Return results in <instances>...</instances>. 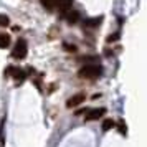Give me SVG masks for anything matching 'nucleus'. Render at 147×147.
I'll list each match as a JSON object with an SVG mask.
<instances>
[{
  "instance_id": "7ed1b4c3",
  "label": "nucleus",
  "mask_w": 147,
  "mask_h": 147,
  "mask_svg": "<svg viewBox=\"0 0 147 147\" xmlns=\"http://www.w3.org/2000/svg\"><path fill=\"white\" fill-rule=\"evenodd\" d=\"M7 73H8V74H12V76H13V80H15V81H18V83H22V81L25 80V76H27L23 69H20V68H13V66L8 68Z\"/></svg>"
},
{
  "instance_id": "f8f14e48",
  "label": "nucleus",
  "mask_w": 147,
  "mask_h": 147,
  "mask_svg": "<svg viewBox=\"0 0 147 147\" xmlns=\"http://www.w3.org/2000/svg\"><path fill=\"white\" fill-rule=\"evenodd\" d=\"M8 23H10V20H8L7 15H2V13H0V27H7Z\"/></svg>"
},
{
  "instance_id": "9d476101",
  "label": "nucleus",
  "mask_w": 147,
  "mask_h": 147,
  "mask_svg": "<svg viewBox=\"0 0 147 147\" xmlns=\"http://www.w3.org/2000/svg\"><path fill=\"white\" fill-rule=\"evenodd\" d=\"M10 45V36L5 33H0V48H7Z\"/></svg>"
},
{
  "instance_id": "f257e3e1",
  "label": "nucleus",
  "mask_w": 147,
  "mask_h": 147,
  "mask_svg": "<svg viewBox=\"0 0 147 147\" xmlns=\"http://www.w3.org/2000/svg\"><path fill=\"white\" fill-rule=\"evenodd\" d=\"M101 73H102V69H101L99 65H84V66L78 71V76H80V78H86V80H94V78H98Z\"/></svg>"
},
{
  "instance_id": "f03ea898",
  "label": "nucleus",
  "mask_w": 147,
  "mask_h": 147,
  "mask_svg": "<svg viewBox=\"0 0 147 147\" xmlns=\"http://www.w3.org/2000/svg\"><path fill=\"white\" fill-rule=\"evenodd\" d=\"M27 53H28L27 41L23 40V38H20V40L17 41L13 51H12V56H13V58H17V60H23V58L27 56Z\"/></svg>"
},
{
  "instance_id": "423d86ee",
  "label": "nucleus",
  "mask_w": 147,
  "mask_h": 147,
  "mask_svg": "<svg viewBox=\"0 0 147 147\" xmlns=\"http://www.w3.org/2000/svg\"><path fill=\"white\" fill-rule=\"evenodd\" d=\"M63 17L66 18V22H69V23H76V22L80 20V13L78 12H74V10H66L65 13H63Z\"/></svg>"
},
{
  "instance_id": "6e6552de",
  "label": "nucleus",
  "mask_w": 147,
  "mask_h": 147,
  "mask_svg": "<svg viewBox=\"0 0 147 147\" xmlns=\"http://www.w3.org/2000/svg\"><path fill=\"white\" fill-rule=\"evenodd\" d=\"M101 22H102L101 17H96V18H88V20H84V25L89 27V28H96V27H99Z\"/></svg>"
},
{
  "instance_id": "1a4fd4ad",
  "label": "nucleus",
  "mask_w": 147,
  "mask_h": 147,
  "mask_svg": "<svg viewBox=\"0 0 147 147\" xmlns=\"http://www.w3.org/2000/svg\"><path fill=\"white\" fill-rule=\"evenodd\" d=\"M41 5L45 8H48V10H55L56 8V5H58V0H40Z\"/></svg>"
},
{
  "instance_id": "0eeeda50",
  "label": "nucleus",
  "mask_w": 147,
  "mask_h": 147,
  "mask_svg": "<svg viewBox=\"0 0 147 147\" xmlns=\"http://www.w3.org/2000/svg\"><path fill=\"white\" fill-rule=\"evenodd\" d=\"M71 5H73V0H58V5H56V8H60L61 13H65L66 10H69V8H71Z\"/></svg>"
},
{
  "instance_id": "20e7f679",
  "label": "nucleus",
  "mask_w": 147,
  "mask_h": 147,
  "mask_svg": "<svg viewBox=\"0 0 147 147\" xmlns=\"http://www.w3.org/2000/svg\"><path fill=\"white\" fill-rule=\"evenodd\" d=\"M83 101H84V94L78 93V94H74V96H71V98L66 101V107H76V106H80Z\"/></svg>"
},
{
  "instance_id": "9b49d317",
  "label": "nucleus",
  "mask_w": 147,
  "mask_h": 147,
  "mask_svg": "<svg viewBox=\"0 0 147 147\" xmlns=\"http://www.w3.org/2000/svg\"><path fill=\"white\" fill-rule=\"evenodd\" d=\"M114 126H116V122L111 121V119H107V121H104V124H102V131H109V129H113Z\"/></svg>"
},
{
  "instance_id": "39448f33",
  "label": "nucleus",
  "mask_w": 147,
  "mask_h": 147,
  "mask_svg": "<svg viewBox=\"0 0 147 147\" xmlns=\"http://www.w3.org/2000/svg\"><path fill=\"white\" fill-rule=\"evenodd\" d=\"M106 113L102 107H99V109H91V111H88L86 116H84V119L86 121H96V119H99L102 114Z\"/></svg>"
}]
</instances>
